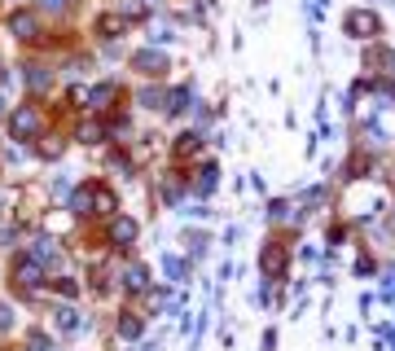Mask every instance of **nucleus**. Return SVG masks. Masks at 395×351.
<instances>
[{"label":"nucleus","mask_w":395,"mask_h":351,"mask_svg":"<svg viewBox=\"0 0 395 351\" xmlns=\"http://www.w3.org/2000/svg\"><path fill=\"white\" fill-rule=\"evenodd\" d=\"M123 27H127V18H123V13H102V18H97V36L114 40V36H119Z\"/></svg>","instance_id":"obj_7"},{"label":"nucleus","mask_w":395,"mask_h":351,"mask_svg":"<svg viewBox=\"0 0 395 351\" xmlns=\"http://www.w3.org/2000/svg\"><path fill=\"white\" fill-rule=\"evenodd\" d=\"M57 329H62V333H75V329H79V312H75V308H62V312H57Z\"/></svg>","instance_id":"obj_11"},{"label":"nucleus","mask_w":395,"mask_h":351,"mask_svg":"<svg viewBox=\"0 0 395 351\" xmlns=\"http://www.w3.org/2000/svg\"><path fill=\"white\" fill-rule=\"evenodd\" d=\"M36 5H40L44 13H62V9H71L75 0H36Z\"/></svg>","instance_id":"obj_16"},{"label":"nucleus","mask_w":395,"mask_h":351,"mask_svg":"<svg viewBox=\"0 0 395 351\" xmlns=\"http://www.w3.org/2000/svg\"><path fill=\"white\" fill-rule=\"evenodd\" d=\"M193 189H198V193H211V189H216V167H207V172H198Z\"/></svg>","instance_id":"obj_13"},{"label":"nucleus","mask_w":395,"mask_h":351,"mask_svg":"<svg viewBox=\"0 0 395 351\" xmlns=\"http://www.w3.org/2000/svg\"><path fill=\"white\" fill-rule=\"evenodd\" d=\"M40 281H44V263H36L31 255L13 263V286H18L22 294H27V290H40Z\"/></svg>","instance_id":"obj_3"},{"label":"nucleus","mask_w":395,"mask_h":351,"mask_svg":"<svg viewBox=\"0 0 395 351\" xmlns=\"http://www.w3.org/2000/svg\"><path fill=\"white\" fill-rule=\"evenodd\" d=\"M62 154V145H57V137H44V158H57Z\"/></svg>","instance_id":"obj_17"},{"label":"nucleus","mask_w":395,"mask_h":351,"mask_svg":"<svg viewBox=\"0 0 395 351\" xmlns=\"http://www.w3.org/2000/svg\"><path fill=\"white\" fill-rule=\"evenodd\" d=\"M119 333H123V338H137V333H141V321H137V316H123V321H119Z\"/></svg>","instance_id":"obj_15"},{"label":"nucleus","mask_w":395,"mask_h":351,"mask_svg":"<svg viewBox=\"0 0 395 351\" xmlns=\"http://www.w3.org/2000/svg\"><path fill=\"white\" fill-rule=\"evenodd\" d=\"M123 290H132V294L145 290V268H141V263H132V268L123 273Z\"/></svg>","instance_id":"obj_10"},{"label":"nucleus","mask_w":395,"mask_h":351,"mask_svg":"<svg viewBox=\"0 0 395 351\" xmlns=\"http://www.w3.org/2000/svg\"><path fill=\"white\" fill-rule=\"evenodd\" d=\"M27 83H31V88H48V71H44V66H27Z\"/></svg>","instance_id":"obj_14"},{"label":"nucleus","mask_w":395,"mask_h":351,"mask_svg":"<svg viewBox=\"0 0 395 351\" xmlns=\"http://www.w3.org/2000/svg\"><path fill=\"white\" fill-rule=\"evenodd\" d=\"M71 211H75V215H110V211H114V193L88 185V189H79V193L71 198Z\"/></svg>","instance_id":"obj_1"},{"label":"nucleus","mask_w":395,"mask_h":351,"mask_svg":"<svg viewBox=\"0 0 395 351\" xmlns=\"http://www.w3.org/2000/svg\"><path fill=\"white\" fill-rule=\"evenodd\" d=\"M79 141H84V145L106 141V128H102V123H84V128H79Z\"/></svg>","instance_id":"obj_12"},{"label":"nucleus","mask_w":395,"mask_h":351,"mask_svg":"<svg viewBox=\"0 0 395 351\" xmlns=\"http://www.w3.org/2000/svg\"><path fill=\"white\" fill-rule=\"evenodd\" d=\"M198 149H202V137H198V132H185V137L176 141V158H193Z\"/></svg>","instance_id":"obj_9"},{"label":"nucleus","mask_w":395,"mask_h":351,"mask_svg":"<svg viewBox=\"0 0 395 351\" xmlns=\"http://www.w3.org/2000/svg\"><path fill=\"white\" fill-rule=\"evenodd\" d=\"M137 220H127V215H114V220H110V246L114 250H127L132 242H137Z\"/></svg>","instance_id":"obj_4"},{"label":"nucleus","mask_w":395,"mask_h":351,"mask_svg":"<svg viewBox=\"0 0 395 351\" xmlns=\"http://www.w3.org/2000/svg\"><path fill=\"white\" fill-rule=\"evenodd\" d=\"M0 114H5V106H0Z\"/></svg>","instance_id":"obj_18"},{"label":"nucleus","mask_w":395,"mask_h":351,"mask_svg":"<svg viewBox=\"0 0 395 351\" xmlns=\"http://www.w3.org/2000/svg\"><path fill=\"white\" fill-rule=\"evenodd\" d=\"M347 27L356 31L360 40H369L373 31H377V18H373V13H352V18H347Z\"/></svg>","instance_id":"obj_8"},{"label":"nucleus","mask_w":395,"mask_h":351,"mask_svg":"<svg viewBox=\"0 0 395 351\" xmlns=\"http://www.w3.org/2000/svg\"><path fill=\"white\" fill-rule=\"evenodd\" d=\"M132 66H137L141 75H162V71H167V57L154 53V48H141V53L132 57Z\"/></svg>","instance_id":"obj_5"},{"label":"nucleus","mask_w":395,"mask_h":351,"mask_svg":"<svg viewBox=\"0 0 395 351\" xmlns=\"http://www.w3.org/2000/svg\"><path fill=\"white\" fill-rule=\"evenodd\" d=\"M9 31H13L18 40H36V31H40V27H36V18H31V13H22V9H18V13L9 18Z\"/></svg>","instance_id":"obj_6"},{"label":"nucleus","mask_w":395,"mask_h":351,"mask_svg":"<svg viewBox=\"0 0 395 351\" xmlns=\"http://www.w3.org/2000/svg\"><path fill=\"white\" fill-rule=\"evenodd\" d=\"M40 128H44V119H40V110L36 106H18L9 114V132H13V141H31V137H40Z\"/></svg>","instance_id":"obj_2"}]
</instances>
